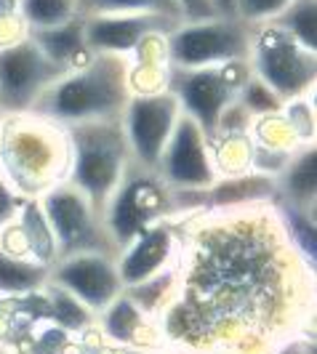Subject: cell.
<instances>
[{"label": "cell", "instance_id": "cell-1", "mask_svg": "<svg viewBox=\"0 0 317 354\" xmlns=\"http://www.w3.org/2000/svg\"><path fill=\"white\" fill-rule=\"evenodd\" d=\"M176 299L165 325L184 341H262L280 330V296L312 269L293 250L275 203L200 211L179 221ZM275 336V333H272ZM280 344V338L275 336Z\"/></svg>", "mask_w": 317, "mask_h": 354}, {"label": "cell", "instance_id": "cell-2", "mask_svg": "<svg viewBox=\"0 0 317 354\" xmlns=\"http://www.w3.org/2000/svg\"><path fill=\"white\" fill-rule=\"evenodd\" d=\"M128 70H131L128 56L91 53L83 64L64 72L37 99L30 112L64 128L89 120L120 118L131 99Z\"/></svg>", "mask_w": 317, "mask_h": 354}, {"label": "cell", "instance_id": "cell-3", "mask_svg": "<svg viewBox=\"0 0 317 354\" xmlns=\"http://www.w3.org/2000/svg\"><path fill=\"white\" fill-rule=\"evenodd\" d=\"M0 174L21 197H40L67 181L70 139L64 125L40 115H0Z\"/></svg>", "mask_w": 317, "mask_h": 354}, {"label": "cell", "instance_id": "cell-4", "mask_svg": "<svg viewBox=\"0 0 317 354\" xmlns=\"http://www.w3.org/2000/svg\"><path fill=\"white\" fill-rule=\"evenodd\" d=\"M64 131L70 139L67 181H72L89 197L96 211L105 213V205L134 162L123 120L120 118L89 120V123L67 125Z\"/></svg>", "mask_w": 317, "mask_h": 354}, {"label": "cell", "instance_id": "cell-5", "mask_svg": "<svg viewBox=\"0 0 317 354\" xmlns=\"http://www.w3.org/2000/svg\"><path fill=\"white\" fill-rule=\"evenodd\" d=\"M187 216L190 208L181 192H174L155 171H144L136 162H131L123 181L105 205L102 221L118 256L144 230L160 221H181Z\"/></svg>", "mask_w": 317, "mask_h": 354}, {"label": "cell", "instance_id": "cell-6", "mask_svg": "<svg viewBox=\"0 0 317 354\" xmlns=\"http://www.w3.org/2000/svg\"><path fill=\"white\" fill-rule=\"evenodd\" d=\"M253 30L237 17H213L203 21H181L171 35L168 64L174 70H203L221 67L229 62H251Z\"/></svg>", "mask_w": 317, "mask_h": 354}, {"label": "cell", "instance_id": "cell-7", "mask_svg": "<svg viewBox=\"0 0 317 354\" xmlns=\"http://www.w3.org/2000/svg\"><path fill=\"white\" fill-rule=\"evenodd\" d=\"M251 72L285 104L315 93L317 53L269 21L253 30Z\"/></svg>", "mask_w": 317, "mask_h": 354}, {"label": "cell", "instance_id": "cell-8", "mask_svg": "<svg viewBox=\"0 0 317 354\" xmlns=\"http://www.w3.org/2000/svg\"><path fill=\"white\" fill-rule=\"evenodd\" d=\"M251 75H253L251 62H229L221 67H203V70L171 67L165 88L176 96L181 112L190 115L211 142L224 109L237 99Z\"/></svg>", "mask_w": 317, "mask_h": 354}, {"label": "cell", "instance_id": "cell-9", "mask_svg": "<svg viewBox=\"0 0 317 354\" xmlns=\"http://www.w3.org/2000/svg\"><path fill=\"white\" fill-rule=\"evenodd\" d=\"M43 216L48 221V230L56 243L59 259L86 250H107L115 253L107 237L102 213L91 205V200L72 181H59L48 192L37 197ZM56 259V261H59Z\"/></svg>", "mask_w": 317, "mask_h": 354}, {"label": "cell", "instance_id": "cell-10", "mask_svg": "<svg viewBox=\"0 0 317 354\" xmlns=\"http://www.w3.org/2000/svg\"><path fill=\"white\" fill-rule=\"evenodd\" d=\"M64 72V67L37 48L30 35L0 48V115L30 112Z\"/></svg>", "mask_w": 317, "mask_h": 354}, {"label": "cell", "instance_id": "cell-11", "mask_svg": "<svg viewBox=\"0 0 317 354\" xmlns=\"http://www.w3.org/2000/svg\"><path fill=\"white\" fill-rule=\"evenodd\" d=\"M181 115L176 96L168 88L155 93H131L123 115V131L134 162L144 171H158L160 155Z\"/></svg>", "mask_w": 317, "mask_h": 354}, {"label": "cell", "instance_id": "cell-12", "mask_svg": "<svg viewBox=\"0 0 317 354\" xmlns=\"http://www.w3.org/2000/svg\"><path fill=\"white\" fill-rule=\"evenodd\" d=\"M155 174L174 192H208L221 178L213 162L211 144L190 115H179L176 128L160 155Z\"/></svg>", "mask_w": 317, "mask_h": 354}, {"label": "cell", "instance_id": "cell-13", "mask_svg": "<svg viewBox=\"0 0 317 354\" xmlns=\"http://www.w3.org/2000/svg\"><path fill=\"white\" fill-rule=\"evenodd\" d=\"M48 283L72 293L93 315L107 309L125 290L118 274L115 253L107 250H86L59 259L48 272Z\"/></svg>", "mask_w": 317, "mask_h": 354}, {"label": "cell", "instance_id": "cell-14", "mask_svg": "<svg viewBox=\"0 0 317 354\" xmlns=\"http://www.w3.org/2000/svg\"><path fill=\"white\" fill-rule=\"evenodd\" d=\"M179 253H181L179 221H160L141 232L139 237H134L115 256L120 283L123 288H134L158 277L160 272H168L179 264Z\"/></svg>", "mask_w": 317, "mask_h": 354}, {"label": "cell", "instance_id": "cell-15", "mask_svg": "<svg viewBox=\"0 0 317 354\" xmlns=\"http://www.w3.org/2000/svg\"><path fill=\"white\" fill-rule=\"evenodd\" d=\"M179 19L163 14H120V17L83 19V40L91 53H120L131 56L144 37L171 35Z\"/></svg>", "mask_w": 317, "mask_h": 354}, {"label": "cell", "instance_id": "cell-16", "mask_svg": "<svg viewBox=\"0 0 317 354\" xmlns=\"http://www.w3.org/2000/svg\"><path fill=\"white\" fill-rule=\"evenodd\" d=\"M0 250L11 256H21V259H33L48 269L56 264L59 259L56 243H53V234L48 230V221L43 216L37 197H27L17 218L0 230Z\"/></svg>", "mask_w": 317, "mask_h": 354}, {"label": "cell", "instance_id": "cell-17", "mask_svg": "<svg viewBox=\"0 0 317 354\" xmlns=\"http://www.w3.org/2000/svg\"><path fill=\"white\" fill-rule=\"evenodd\" d=\"M96 328L107 341L118 344L120 349H141L147 346L144 333L152 330V317L123 290L107 309L96 315Z\"/></svg>", "mask_w": 317, "mask_h": 354}, {"label": "cell", "instance_id": "cell-18", "mask_svg": "<svg viewBox=\"0 0 317 354\" xmlns=\"http://www.w3.org/2000/svg\"><path fill=\"white\" fill-rule=\"evenodd\" d=\"M278 184V200L282 205L301 208V211H315L317 203V155L315 144H307L296 149V155L285 165L280 176L275 178Z\"/></svg>", "mask_w": 317, "mask_h": 354}, {"label": "cell", "instance_id": "cell-19", "mask_svg": "<svg viewBox=\"0 0 317 354\" xmlns=\"http://www.w3.org/2000/svg\"><path fill=\"white\" fill-rule=\"evenodd\" d=\"M27 35L35 40V46L46 53L51 62H56L59 67L70 72L72 67L83 64L91 56V51L86 48V40H83V17L72 19L62 27H53V30H37V32H27Z\"/></svg>", "mask_w": 317, "mask_h": 354}, {"label": "cell", "instance_id": "cell-20", "mask_svg": "<svg viewBox=\"0 0 317 354\" xmlns=\"http://www.w3.org/2000/svg\"><path fill=\"white\" fill-rule=\"evenodd\" d=\"M48 266L0 250V299H30L48 285Z\"/></svg>", "mask_w": 317, "mask_h": 354}, {"label": "cell", "instance_id": "cell-21", "mask_svg": "<svg viewBox=\"0 0 317 354\" xmlns=\"http://www.w3.org/2000/svg\"><path fill=\"white\" fill-rule=\"evenodd\" d=\"M40 293L46 296V306H48L53 328H59L64 333H86L91 328H96V315L86 304L78 301L72 293L56 288L53 283L46 285Z\"/></svg>", "mask_w": 317, "mask_h": 354}, {"label": "cell", "instance_id": "cell-22", "mask_svg": "<svg viewBox=\"0 0 317 354\" xmlns=\"http://www.w3.org/2000/svg\"><path fill=\"white\" fill-rule=\"evenodd\" d=\"M78 17H120V14H163L181 21L176 0H75Z\"/></svg>", "mask_w": 317, "mask_h": 354}, {"label": "cell", "instance_id": "cell-23", "mask_svg": "<svg viewBox=\"0 0 317 354\" xmlns=\"http://www.w3.org/2000/svg\"><path fill=\"white\" fill-rule=\"evenodd\" d=\"M19 17L24 21L27 32L37 30H53L72 19H78L75 0H17Z\"/></svg>", "mask_w": 317, "mask_h": 354}, {"label": "cell", "instance_id": "cell-24", "mask_svg": "<svg viewBox=\"0 0 317 354\" xmlns=\"http://www.w3.org/2000/svg\"><path fill=\"white\" fill-rule=\"evenodd\" d=\"M272 24L285 30L307 51L317 53V0H291Z\"/></svg>", "mask_w": 317, "mask_h": 354}, {"label": "cell", "instance_id": "cell-25", "mask_svg": "<svg viewBox=\"0 0 317 354\" xmlns=\"http://www.w3.org/2000/svg\"><path fill=\"white\" fill-rule=\"evenodd\" d=\"M237 104L243 106L251 118H264V115H275V112H280L282 109L280 99L266 88L256 75H251V77L246 80V86L240 88V93H237Z\"/></svg>", "mask_w": 317, "mask_h": 354}, {"label": "cell", "instance_id": "cell-26", "mask_svg": "<svg viewBox=\"0 0 317 354\" xmlns=\"http://www.w3.org/2000/svg\"><path fill=\"white\" fill-rule=\"evenodd\" d=\"M291 0H235V17L251 27H262L280 17Z\"/></svg>", "mask_w": 317, "mask_h": 354}, {"label": "cell", "instance_id": "cell-27", "mask_svg": "<svg viewBox=\"0 0 317 354\" xmlns=\"http://www.w3.org/2000/svg\"><path fill=\"white\" fill-rule=\"evenodd\" d=\"M24 200H27V197L19 195L17 189L3 178V174H0V230L8 227V224L17 218L19 211H21V205H24Z\"/></svg>", "mask_w": 317, "mask_h": 354}, {"label": "cell", "instance_id": "cell-28", "mask_svg": "<svg viewBox=\"0 0 317 354\" xmlns=\"http://www.w3.org/2000/svg\"><path fill=\"white\" fill-rule=\"evenodd\" d=\"M181 8V21H203V19H213L211 0H176Z\"/></svg>", "mask_w": 317, "mask_h": 354}, {"label": "cell", "instance_id": "cell-29", "mask_svg": "<svg viewBox=\"0 0 317 354\" xmlns=\"http://www.w3.org/2000/svg\"><path fill=\"white\" fill-rule=\"evenodd\" d=\"M269 354H315V349H312V341L307 336L293 333V336H288L285 341H280Z\"/></svg>", "mask_w": 317, "mask_h": 354}, {"label": "cell", "instance_id": "cell-30", "mask_svg": "<svg viewBox=\"0 0 317 354\" xmlns=\"http://www.w3.org/2000/svg\"><path fill=\"white\" fill-rule=\"evenodd\" d=\"M211 8L216 17H235V0H211Z\"/></svg>", "mask_w": 317, "mask_h": 354}, {"label": "cell", "instance_id": "cell-31", "mask_svg": "<svg viewBox=\"0 0 317 354\" xmlns=\"http://www.w3.org/2000/svg\"><path fill=\"white\" fill-rule=\"evenodd\" d=\"M120 354H160V352H152L150 346H141V349H123Z\"/></svg>", "mask_w": 317, "mask_h": 354}, {"label": "cell", "instance_id": "cell-32", "mask_svg": "<svg viewBox=\"0 0 317 354\" xmlns=\"http://www.w3.org/2000/svg\"><path fill=\"white\" fill-rule=\"evenodd\" d=\"M0 354H14V352H8V349H0Z\"/></svg>", "mask_w": 317, "mask_h": 354}]
</instances>
